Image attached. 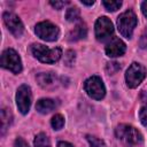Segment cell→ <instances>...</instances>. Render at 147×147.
Masks as SVG:
<instances>
[{"instance_id":"6da1fadb","label":"cell","mask_w":147,"mask_h":147,"mask_svg":"<svg viewBox=\"0 0 147 147\" xmlns=\"http://www.w3.org/2000/svg\"><path fill=\"white\" fill-rule=\"evenodd\" d=\"M31 52L36 59L44 63H55L62 55V49L60 47L48 48L41 44H33L31 46Z\"/></svg>"},{"instance_id":"7a4b0ae2","label":"cell","mask_w":147,"mask_h":147,"mask_svg":"<svg viewBox=\"0 0 147 147\" xmlns=\"http://www.w3.org/2000/svg\"><path fill=\"white\" fill-rule=\"evenodd\" d=\"M137 16L131 10L127 9L124 13H122L117 18V28L121 34L125 38H131L133 34V30L137 26Z\"/></svg>"},{"instance_id":"3957f363","label":"cell","mask_w":147,"mask_h":147,"mask_svg":"<svg viewBox=\"0 0 147 147\" xmlns=\"http://www.w3.org/2000/svg\"><path fill=\"white\" fill-rule=\"evenodd\" d=\"M115 134L119 140L131 145H139L144 140L142 134L134 126L129 124H119L115 130Z\"/></svg>"},{"instance_id":"277c9868","label":"cell","mask_w":147,"mask_h":147,"mask_svg":"<svg viewBox=\"0 0 147 147\" xmlns=\"http://www.w3.org/2000/svg\"><path fill=\"white\" fill-rule=\"evenodd\" d=\"M145 77H146V68L138 62H133L126 70L125 82L130 88H136L142 83Z\"/></svg>"},{"instance_id":"5b68a950","label":"cell","mask_w":147,"mask_h":147,"mask_svg":"<svg viewBox=\"0 0 147 147\" xmlns=\"http://www.w3.org/2000/svg\"><path fill=\"white\" fill-rule=\"evenodd\" d=\"M84 90L87 95L94 100H101L106 95V87L102 79L98 76H92L87 78L84 83Z\"/></svg>"},{"instance_id":"8992f818","label":"cell","mask_w":147,"mask_h":147,"mask_svg":"<svg viewBox=\"0 0 147 147\" xmlns=\"http://www.w3.org/2000/svg\"><path fill=\"white\" fill-rule=\"evenodd\" d=\"M1 65L2 68L20 74L22 71V61L20 55L13 48H7L1 54Z\"/></svg>"},{"instance_id":"52a82bcc","label":"cell","mask_w":147,"mask_h":147,"mask_svg":"<svg viewBox=\"0 0 147 147\" xmlns=\"http://www.w3.org/2000/svg\"><path fill=\"white\" fill-rule=\"evenodd\" d=\"M34 32L40 39L45 41H55L60 34L59 28L55 24L51 23L49 21H44L38 23L34 26Z\"/></svg>"},{"instance_id":"ba28073f","label":"cell","mask_w":147,"mask_h":147,"mask_svg":"<svg viewBox=\"0 0 147 147\" xmlns=\"http://www.w3.org/2000/svg\"><path fill=\"white\" fill-rule=\"evenodd\" d=\"M31 88L28 85H21L16 92V105L18 110L25 115L29 113L31 107Z\"/></svg>"},{"instance_id":"9c48e42d","label":"cell","mask_w":147,"mask_h":147,"mask_svg":"<svg viewBox=\"0 0 147 147\" xmlns=\"http://www.w3.org/2000/svg\"><path fill=\"white\" fill-rule=\"evenodd\" d=\"M94 31H95V37L98 40L103 41L108 39L114 33V26H113L111 21L106 16L99 17L95 22Z\"/></svg>"},{"instance_id":"30bf717a","label":"cell","mask_w":147,"mask_h":147,"mask_svg":"<svg viewBox=\"0 0 147 147\" xmlns=\"http://www.w3.org/2000/svg\"><path fill=\"white\" fill-rule=\"evenodd\" d=\"M3 22L6 24V26L8 28V30L15 36V37H20L22 36L23 31H24V25L22 23V21L20 20V17L13 13L6 11L2 15Z\"/></svg>"},{"instance_id":"8fae6325","label":"cell","mask_w":147,"mask_h":147,"mask_svg":"<svg viewBox=\"0 0 147 147\" xmlns=\"http://www.w3.org/2000/svg\"><path fill=\"white\" fill-rule=\"evenodd\" d=\"M106 54L109 57H117V56H122L125 51H126V46L125 44L119 39V38H113L105 47Z\"/></svg>"},{"instance_id":"7c38bea8","label":"cell","mask_w":147,"mask_h":147,"mask_svg":"<svg viewBox=\"0 0 147 147\" xmlns=\"http://www.w3.org/2000/svg\"><path fill=\"white\" fill-rule=\"evenodd\" d=\"M37 82L42 88L52 90L55 88L61 83V78H59L53 72H42L37 76Z\"/></svg>"},{"instance_id":"4fadbf2b","label":"cell","mask_w":147,"mask_h":147,"mask_svg":"<svg viewBox=\"0 0 147 147\" xmlns=\"http://www.w3.org/2000/svg\"><path fill=\"white\" fill-rule=\"evenodd\" d=\"M87 34V28H86V24L80 22L78 23L69 33H68V40L70 41H77L79 39H83L85 38Z\"/></svg>"},{"instance_id":"5bb4252c","label":"cell","mask_w":147,"mask_h":147,"mask_svg":"<svg viewBox=\"0 0 147 147\" xmlns=\"http://www.w3.org/2000/svg\"><path fill=\"white\" fill-rule=\"evenodd\" d=\"M55 107H56V102L55 100H52V99H40L36 103V109L40 114H48Z\"/></svg>"},{"instance_id":"9a60e30c","label":"cell","mask_w":147,"mask_h":147,"mask_svg":"<svg viewBox=\"0 0 147 147\" xmlns=\"http://www.w3.org/2000/svg\"><path fill=\"white\" fill-rule=\"evenodd\" d=\"M11 114L8 109H2L1 110V129H2V133H5V131L7 130V127H9L10 123H11Z\"/></svg>"},{"instance_id":"2e32d148","label":"cell","mask_w":147,"mask_h":147,"mask_svg":"<svg viewBox=\"0 0 147 147\" xmlns=\"http://www.w3.org/2000/svg\"><path fill=\"white\" fill-rule=\"evenodd\" d=\"M34 147H52L51 146V141L48 139V137L45 133H39L36 136L34 141H33Z\"/></svg>"},{"instance_id":"e0dca14e","label":"cell","mask_w":147,"mask_h":147,"mask_svg":"<svg viewBox=\"0 0 147 147\" xmlns=\"http://www.w3.org/2000/svg\"><path fill=\"white\" fill-rule=\"evenodd\" d=\"M79 16H80V11H79V9H78L77 7H70V8H68L67 11H65V18H67V21H69V22H75V21H77V20L79 18Z\"/></svg>"},{"instance_id":"ac0fdd59","label":"cell","mask_w":147,"mask_h":147,"mask_svg":"<svg viewBox=\"0 0 147 147\" xmlns=\"http://www.w3.org/2000/svg\"><path fill=\"white\" fill-rule=\"evenodd\" d=\"M51 124H52V127L54 130H61L64 125V117L61 114H56L52 117Z\"/></svg>"},{"instance_id":"d6986e66","label":"cell","mask_w":147,"mask_h":147,"mask_svg":"<svg viewBox=\"0 0 147 147\" xmlns=\"http://www.w3.org/2000/svg\"><path fill=\"white\" fill-rule=\"evenodd\" d=\"M102 5L108 11H116L117 9L121 8L122 1H115V0H105L102 1Z\"/></svg>"},{"instance_id":"ffe728a7","label":"cell","mask_w":147,"mask_h":147,"mask_svg":"<svg viewBox=\"0 0 147 147\" xmlns=\"http://www.w3.org/2000/svg\"><path fill=\"white\" fill-rule=\"evenodd\" d=\"M86 139L90 144V147H106L105 142L94 136H86Z\"/></svg>"},{"instance_id":"44dd1931","label":"cell","mask_w":147,"mask_h":147,"mask_svg":"<svg viewBox=\"0 0 147 147\" xmlns=\"http://www.w3.org/2000/svg\"><path fill=\"white\" fill-rule=\"evenodd\" d=\"M139 118L144 126H147V106H144L139 111Z\"/></svg>"},{"instance_id":"7402d4cb","label":"cell","mask_w":147,"mask_h":147,"mask_svg":"<svg viewBox=\"0 0 147 147\" xmlns=\"http://www.w3.org/2000/svg\"><path fill=\"white\" fill-rule=\"evenodd\" d=\"M74 62H75V52H72V51H68L67 53H65V57H64V63L67 64V65H72L74 64Z\"/></svg>"},{"instance_id":"603a6c76","label":"cell","mask_w":147,"mask_h":147,"mask_svg":"<svg viewBox=\"0 0 147 147\" xmlns=\"http://www.w3.org/2000/svg\"><path fill=\"white\" fill-rule=\"evenodd\" d=\"M119 69H121V65H119V63H117V62H110V63L107 64V71H108L109 74H115V72H117Z\"/></svg>"},{"instance_id":"cb8c5ba5","label":"cell","mask_w":147,"mask_h":147,"mask_svg":"<svg viewBox=\"0 0 147 147\" xmlns=\"http://www.w3.org/2000/svg\"><path fill=\"white\" fill-rule=\"evenodd\" d=\"M140 47L147 48V28L145 29V31L142 32V34L140 37Z\"/></svg>"},{"instance_id":"d4e9b609","label":"cell","mask_w":147,"mask_h":147,"mask_svg":"<svg viewBox=\"0 0 147 147\" xmlns=\"http://www.w3.org/2000/svg\"><path fill=\"white\" fill-rule=\"evenodd\" d=\"M49 3H51V6L52 7H54L55 9H61L63 6H65L67 3H69L68 1H49Z\"/></svg>"},{"instance_id":"484cf974","label":"cell","mask_w":147,"mask_h":147,"mask_svg":"<svg viewBox=\"0 0 147 147\" xmlns=\"http://www.w3.org/2000/svg\"><path fill=\"white\" fill-rule=\"evenodd\" d=\"M14 147H29L28 142L25 140H23L22 138H17L14 142Z\"/></svg>"},{"instance_id":"4316f807","label":"cell","mask_w":147,"mask_h":147,"mask_svg":"<svg viewBox=\"0 0 147 147\" xmlns=\"http://www.w3.org/2000/svg\"><path fill=\"white\" fill-rule=\"evenodd\" d=\"M141 10H142V14L147 17V0L141 3Z\"/></svg>"},{"instance_id":"83f0119b","label":"cell","mask_w":147,"mask_h":147,"mask_svg":"<svg viewBox=\"0 0 147 147\" xmlns=\"http://www.w3.org/2000/svg\"><path fill=\"white\" fill-rule=\"evenodd\" d=\"M57 147H74L71 144H69V142H67V141H60L59 144H57Z\"/></svg>"},{"instance_id":"f1b7e54d","label":"cell","mask_w":147,"mask_h":147,"mask_svg":"<svg viewBox=\"0 0 147 147\" xmlns=\"http://www.w3.org/2000/svg\"><path fill=\"white\" fill-rule=\"evenodd\" d=\"M82 3L85 5V6H92V5H94V1H85V0H82Z\"/></svg>"}]
</instances>
